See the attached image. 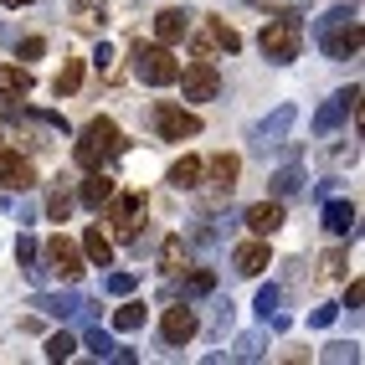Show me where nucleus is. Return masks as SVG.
Listing matches in <instances>:
<instances>
[{"instance_id":"obj_1","label":"nucleus","mask_w":365,"mask_h":365,"mask_svg":"<svg viewBox=\"0 0 365 365\" xmlns=\"http://www.w3.org/2000/svg\"><path fill=\"white\" fill-rule=\"evenodd\" d=\"M118 150H124V134H118L113 118H93V124L78 134V150H72V160H78L83 170H103Z\"/></svg>"},{"instance_id":"obj_2","label":"nucleus","mask_w":365,"mask_h":365,"mask_svg":"<svg viewBox=\"0 0 365 365\" xmlns=\"http://www.w3.org/2000/svg\"><path fill=\"white\" fill-rule=\"evenodd\" d=\"M103 211H108V227H113V237H118V242H129V237H139L150 201H144V190H118V185H113V196L103 201Z\"/></svg>"},{"instance_id":"obj_3","label":"nucleus","mask_w":365,"mask_h":365,"mask_svg":"<svg viewBox=\"0 0 365 365\" xmlns=\"http://www.w3.org/2000/svg\"><path fill=\"white\" fill-rule=\"evenodd\" d=\"M257 46H262L267 62H294L299 46H304V31H299V21H267Z\"/></svg>"},{"instance_id":"obj_4","label":"nucleus","mask_w":365,"mask_h":365,"mask_svg":"<svg viewBox=\"0 0 365 365\" xmlns=\"http://www.w3.org/2000/svg\"><path fill=\"white\" fill-rule=\"evenodd\" d=\"M134 67H139V78H144V83H155V88H170V83L180 78V62L170 57V46H165V41L139 46V52H134Z\"/></svg>"},{"instance_id":"obj_5","label":"nucleus","mask_w":365,"mask_h":365,"mask_svg":"<svg viewBox=\"0 0 365 365\" xmlns=\"http://www.w3.org/2000/svg\"><path fill=\"white\" fill-rule=\"evenodd\" d=\"M155 134L185 144L190 134H201V113H190V108H180V103H155Z\"/></svg>"},{"instance_id":"obj_6","label":"nucleus","mask_w":365,"mask_h":365,"mask_svg":"<svg viewBox=\"0 0 365 365\" xmlns=\"http://www.w3.org/2000/svg\"><path fill=\"white\" fill-rule=\"evenodd\" d=\"M175 83H185V103H211L216 93H222V78H216V67H211L206 57L185 62V72H180Z\"/></svg>"},{"instance_id":"obj_7","label":"nucleus","mask_w":365,"mask_h":365,"mask_svg":"<svg viewBox=\"0 0 365 365\" xmlns=\"http://www.w3.org/2000/svg\"><path fill=\"white\" fill-rule=\"evenodd\" d=\"M211 52H242V36H237V26H227V21H206L201 26V36H196V57H211Z\"/></svg>"},{"instance_id":"obj_8","label":"nucleus","mask_w":365,"mask_h":365,"mask_svg":"<svg viewBox=\"0 0 365 365\" xmlns=\"http://www.w3.org/2000/svg\"><path fill=\"white\" fill-rule=\"evenodd\" d=\"M46 262H52V273L57 278H83V252L78 247H72V242L67 237H52V242H46Z\"/></svg>"},{"instance_id":"obj_9","label":"nucleus","mask_w":365,"mask_h":365,"mask_svg":"<svg viewBox=\"0 0 365 365\" xmlns=\"http://www.w3.org/2000/svg\"><path fill=\"white\" fill-rule=\"evenodd\" d=\"M0 185H11V190H31V185H36V165H31V160H21L16 150H0Z\"/></svg>"},{"instance_id":"obj_10","label":"nucleus","mask_w":365,"mask_h":365,"mask_svg":"<svg viewBox=\"0 0 365 365\" xmlns=\"http://www.w3.org/2000/svg\"><path fill=\"white\" fill-rule=\"evenodd\" d=\"M237 170H242V160L237 155H211V160H201V175L216 185V190H227V196H232V185H237Z\"/></svg>"},{"instance_id":"obj_11","label":"nucleus","mask_w":365,"mask_h":365,"mask_svg":"<svg viewBox=\"0 0 365 365\" xmlns=\"http://www.w3.org/2000/svg\"><path fill=\"white\" fill-rule=\"evenodd\" d=\"M247 227H252L257 237H273V232L283 227V206H278V201H257V206H247Z\"/></svg>"},{"instance_id":"obj_12","label":"nucleus","mask_w":365,"mask_h":365,"mask_svg":"<svg viewBox=\"0 0 365 365\" xmlns=\"http://www.w3.org/2000/svg\"><path fill=\"white\" fill-rule=\"evenodd\" d=\"M190 334H196V314H190L185 304L165 309V339H170V345H185Z\"/></svg>"},{"instance_id":"obj_13","label":"nucleus","mask_w":365,"mask_h":365,"mask_svg":"<svg viewBox=\"0 0 365 365\" xmlns=\"http://www.w3.org/2000/svg\"><path fill=\"white\" fill-rule=\"evenodd\" d=\"M26 93H31V72L21 62H6L0 67V98H26Z\"/></svg>"},{"instance_id":"obj_14","label":"nucleus","mask_w":365,"mask_h":365,"mask_svg":"<svg viewBox=\"0 0 365 365\" xmlns=\"http://www.w3.org/2000/svg\"><path fill=\"white\" fill-rule=\"evenodd\" d=\"M232 262H237V273H247V278H257L262 267H267V242H242V247L232 252Z\"/></svg>"},{"instance_id":"obj_15","label":"nucleus","mask_w":365,"mask_h":365,"mask_svg":"<svg viewBox=\"0 0 365 365\" xmlns=\"http://www.w3.org/2000/svg\"><path fill=\"white\" fill-rule=\"evenodd\" d=\"M108 196H113V180L103 175V170H88V180H83V190H78V201L98 211V206H103Z\"/></svg>"},{"instance_id":"obj_16","label":"nucleus","mask_w":365,"mask_h":365,"mask_svg":"<svg viewBox=\"0 0 365 365\" xmlns=\"http://www.w3.org/2000/svg\"><path fill=\"white\" fill-rule=\"evenodd\" d=\"M185 31H190V16H185V11H160V16H155V36H160L165 46L180 41Z\"/></svg>"},{"instance_id":"obj_17","label":"nucleus","mask_w":365,"mask_h":365,"mask_svg":"<svg viewBox=\"0 0 365 365\" xmlns=\"http://www.w3.org/2000/svg\"><path fill=\"white\" fill-rule=\"evenodd\" d=\"M170 185H180V190H190V185H201V160H196V155H185V160H175V165H170Z\"/></svg>"},{"instance_id":"obj_18","label":"nucleus","mask_w":365,"mask_h":365,"mask_svg":"<svg viewBox=\"0 0 365 365\" xmlns=\"http://www.w3.org/2000/svg\"><path fill=\"white\" fill-rule=\"evenodd\" d=\"M160 267H165V273H185V237H165Z\"/></svg>"},{"instance_id":"obj_19","label":"nucleus","mask_w":365,"mask_h":365,"mask_svg":"<svg viewBox=\"0 0 365 365\" xmlns=\"http://www.w3.org/2000/svg\"><path fill=\"white\" fill-rule=\"evenodd\" d=\"M83 247H88V257L98 262V267H108V262H113V242L103 237V227H93V232L83 237Z\"/></svg>"},{"instance_id":"obj_20","label":"nucleus","mask_w":365,"mask_h":365,"mask_svg":"<svg viewBox=\"0 0 365 365\" xmlns=\"http://www.w3.org/2000/svg\"><path fill=\"white\" fill-rule=\"evenodd\" d=\"M144 324V304H124L113 314V329H139Z\"/></svg>"},{"instance_id":"obj_21","label":"nucleus","mask_w":365,"mask_h":365,"mask_svg":"<svg viewBox=\"0 0 365 365\" xmlns=\"http://www.w3.org/2000/svg\"><path fill=\"white\" fill-rule=\"evenodd\" d=\"M78 83H83V62H67L57 72V93H78Z\"/></svg>"},{"instance_id":"obj_22","label":"nucleus","mask_w":365,"mask_h":365,"mask_svg":"<svg viewBox=\"0 0 365 365\" xmlns=\"http://www.w3.org/2000/svg\"><path fill=\"white\" fill-rule=\"evenodd\" d=\"M324 222H329V232H350L355 206H329V211H324Z\"/></svg>"},{"instance_id":"obj_23","label":"nucleus","mask_w":365,"mask_h":365,"mask_svg":"<svg viewBox=\"0 0 365 365\" xmlns=\"http://www.w3.org/2000/svg\"><path fill=\"white\" fill-rule=\"evenodd\" d=\"M72 350H78V339H72V334H52V339H46V355H52V360H67Z\"/></svg>"},{"instance_id":"obj_24","label":"nucleus","mask_w":365,"mask_h":365,"mask_svg":"<svg viewBox=\"0 0 365 365\" xmlns=\"http://www.w3.org/2000/svg\"><path fill=\"white\" fill-rule=\"evenodd\" d=\"M67 211H72V196H67V190H57V196L46 201V216H52V222H67Z\"/></svg>"},{"instance_id":"obj_25","label":"nucleus","mask_w":365,"mask_h":365,"mask_svg":"<svg viewBox=\"0 0 365 365\" xmlns=\"http://www.w3.org/2000/svg\"><path fill=\"white\" fill-rule=\"evenodd\" d=\"M339 267H345V257H339V252H329V257L319 262V273H324V278H334V273H339Z\"/></svg>"},{"instance_id":"obj_26","label":"nucleus","mask_w":365,"mask_h":365,"mask_svg":"<svg viewBox=\"0 0 365 365\" xmlns=\"http://www.w3.org/2000/svg\"><path fill=\"white\" fill-rule=\"evenodd\" d=\"M211 283H216L211 273H196V278H190V294H206V288H211Z\"/></svg>"},{"instance_id":"obj_27","label":"nucleus","mask_w":365,"mask_h":365,"mask_svg":"<svg viewBox=\"0 0 365 365\" xmlns=\"http://www.w3.org/2000/svg\"><path fill=\"white\" fill-rule=\"evenodd\" d=\"M0 6H11V11H16V6H31V0H0Z\"/></svg>"}]
</instances>
